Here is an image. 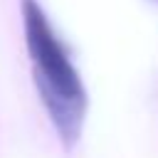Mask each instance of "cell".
Segmentation results:
<instances>
[{
    "instance_id": "1",
    "label": "cell",
    "mask_w": 158,
    "mask_h": 158,
    "mask_svg": "<svg viewBox=\"0 0 158 158\" xmlns=\"http://www.w3.org/2000/svg\"><path fill=\"white\" fill-rule=\"evenodd\" d=\"M20 10H22L25 44L32 62L35 86L40 91L42 106L62 146L72 151L81 138V128L86 118V106H89L86 89L40 2L20 0Z\"/></svg>"
}]
</instances>
